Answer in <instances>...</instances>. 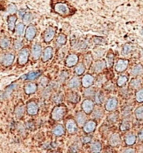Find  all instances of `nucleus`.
<instances>
[{
    "label": "nucleus",
    "mask_w": 143,
    "mask_h": 153,
    "mask_svg": "<svg viewBox=\"0 0 143 153\" xmlns=\"http://www.w3.org/2000/svg\"><path fill=\"white\" fill-rule=\"evenodd\" d=\"M117 104H118V102H117V99L115 98H110L107 100V102L106 103V109L108 111V112H112L116 109L117 107Z\"/></svg>",
    "instance_id": "10"
},
{
    "label": "nucleus",
    "mask_w": 143,
    "mask_h": 153,
    "mask_svg": "<svg viewBox=\"0 0 143 153\" xmlns=\"http://www.w3.org/2000/svg\"><path fill=\"white\" fill-rule=\"evenodd\" d=\"M79 84H80V81L78 78H73L70 80V82L68 83V87L70 89H76L77 87H79Z\"/></svg>",
    "instance_id": "21"
},
{
    "label": "nucleus",
    "mask_w": 143,
    "mask_h": 153,
    "mask_svg": "<svg viewBox=\"0 0 143 153\" xmlns=\"http://www.w3.org/2000/svg\"><path fill=\"white\" fill-rule=\"evenodd\" d=\"M37 88H38V86H37L35 83H29L24 86V92L27 95H31L36 92Z\"/></svg>",
    "instance_id": "18"
},
{
    "label": "nucleus",
    "mask_w": 143,
    "mask_h": 153,
    "mask_svg": "<svg viewBox=\"0 0 143 153\" xmlns=\"http://www.w3.org/2000/svg\"><path fill=\"white\" fill-rule=\"evenodd\" d=\"M95 95V90H94V88H92L91 86L87 87L86 90H85V92H84V96L86 97V98H94Z\"/></svg>",
    "instance_id": "34"
},
{
    "label": "nucleus",
    "mask_w": 143,
    "mask_h": 153,
    "mask_svg": "<svg viewBox=\"0 0 143 153\" xmlns=\"http://www.w3.org/2000/svg\"><path fill=\"white\" fill-rule=\"evenodd\" d=\"M92 60H93V57H92L91 53H88V54L85 55V58H84V63H85V67H89L91 65Z\"/></svg>",
    "instance_id": "41"
},
{
    "label": "nucleus",
    "mask_w": 143,
    "mask_h": 153,
    "mask_svg": "<svg viewBox=\"0 0 143 153\" xmlns=\"http://www.w3.org/2000/svg\"><path fill=\"white\" fill-rule=\"evenodd\" d=\"M38 111H39V106L35 102H28L27 105V112L29 115L31 116L36 115L38 113Z\"/></svg>",
    "instance_id": "17"
},
{
    "label": "nucleus",
    "mask_w": 143,
    "mask_h": 153,
    "mask_svg": "<svg viewBox=\"0 0 143 153\" xmlns=\"http://www.w3.org/2000/svg\"><path fill=\"white\" fill-rule=\"evenodd\" d=\"M0 46L3 49H6L10 46V39L8 38H2L0 41Z\"/></svg>",
    "instance_id": "32"
},
{
    "label": "nucleus",
    "mask_w": 143,
    "mask_h": 153,
    "mask_svg": "<svg viewBox=\"0 0 143 153\" xmlns=\"http://www.w3.org/2000/svg\"><path fill=\"white\" fill-rule=\"evenodd\" d=\"M106 67V63L103 60H99L96 61L94 65H93V71L96 73H100L105 69V67Z\"/></svg>",
    "instance_id": "13"
},
{
    "label": "nucleus",
    "mask_w": 143,
    "mask_h": 153,
    "mask_svg": "<svg viewBox=\"0 0 143 153\" xmlns=\"http://www.w3.org/2000/svg\"><path fill=\"white\" fill-rule=\"evenodd\" d=\"M130 128H131V123L129 122H127V121L122 122L121 126H120V129H121V131H122V132L128 131Z\"/></svg>",
    "instance_id": "46"
},
{
    "label": "nucleus",
    "mask_w": 143,
    "mask_h": 153,
    "mask_svg": "<svg viewBox=\"0 0 143 153\" xmlns=\"http://www.w3.org/2000/svg\"><path fill=\"white\" fill-rule=\"evenodd\" d=\"M108 120L109 121H111V122H115L116 120H117V114H111L109 116V118H108Z\"/></svg>",
    "instance_id": "53"
},
{
    "label": "nucleus",
    "mask_w": 143,
    "mask_h": 153,
    "mask_svg": "<svg viewBox=\"0 0 143 153\" xmlns=\"http://www.w3.org/2000/svg\"><path fill=\"white\" fill-rule=\"evenodd\" d=\"M132 49H133V47H132V45L131 44H129V43H127V44H125L122 47V53H123L124 55H127V54H129L131 51H132Z\"/></svg>",
    "instance_id": "40"
},
{
    "label": "nucleus",
    "mask_w": 143,
    "mask_h": 153,
    "mask_svg": "<svg viewBox=\"0 0 143 153\" xmlns=\"http://www.w3.org/2000/svg\"><path fill=\"white\" fill-rule=\"evenodd\" d=\"M129 61L127 59H119L115 66V70L118 72H122L128 67Z\"/></svg>",
    "instance_id": "6"
},
{
    "label": "nucleus",
    "mask_w": 143,
    "mask_h": 153,
    "mask_svg": "<svg viewBox=\"0 0 143 153\" xmlns=\"http://www.w3.org/2000/svg\"><path fill=\"white\" fill-rule=\"evenodd\" d=\"M54 10H55V12L59 13L60 15L67 16L70 14V8H69V7L66 4H61V3H58V4H55Z\"/></svg>",
    "instance_id": "2"
},
{
    "label": "nucleus",
    "mask_w": 143,
    "mask_h": 153,
    "mask_svg": "<svg viewBox=\"0 0 143 153\" xmlns=\"http://www.w3.org/2000/svg\"><path fill=\"white\" fill-rule=\"evenodd\" d=\"M36 33H37V30H36V28L33 25H30L28 26L27 29H26V33H25V38L26 39L28 40V41H32L35 38Z\"/></svg>",
    "instance_id": "11"
},
{
    "label": "nucleus",
    "mask_w": 143,
    "mask_h": 153,
    "mask_svg": "<svg viewBox=\"0 0 143 153\" xmlns=\"http://www.w3.org/2000/svg\"><path fill=\"white\" fill-rule=\"evenodd\" d=\"M53 56V48L51 47H47L43 52L42 55V60L43 62H47L49 59H51Z\"/></svg>",
    "instance_id": "19"
},
{
    "label": "nucleus",
    "mask_w": 143,
    "mask_h": 153,
    "mask_svg": "<svg viewBox=\"0 0 143 153\" xmlns=\"http://www.w3.org/2000/svg\"><path fill=\"white\" fill-rule=\"evenodd\" d=\"M65 113V107L62 106H56L51 112V118L55 121H60L64 118Z\"/></svg>",
    "instance_id": "1"
},
{
    "label": "nucleus",
    "mask_w": 143,
    "mask_h": 153,
    "mask_svg": "<svg viewBox=\"0 0 143 153\" xmlns=\"http://www.w3.org/2000/svg\"><path fill=\"white\" fill-rule=\"evenodd\" d=\"M91 136H88V137H84L82 141H83V143H90L91 141Z\"/></svg>",
    "instance_id": "55"
},
{
    "label": "nucleus",
    "mask_w": 143,
    "mask_h": 153,
    "mask_svg": "<svg viewBox=\"0 0 143 153\" xmlns=\"http://www.w3.org/2000/svg\"><path fill=\"white\" fill-rule=\"evenodd\" d=\"M85 65H84L83 63H79L77 65V67H76V69H75V72H76V73L78 76H80V75H82L85 72Z\"/></svg>",
    "instance_id": "37"
},
{
    "label": "nucleus",
    "mask_w": 143,
    "mask_h": 153,
    "mask_svg": "<svg viewBox=\"0 0 143 153\" xmlns=\"http://www.w3.org/2000/svg\"><path fill=\"white\" fill-rule=\"evenodd\" d=\"M105 50L104 49H95L94 52V58H101L103 56Z\"/></svg>",
    "instance_id": "50"
},
{
    "label": "nucleus",
    "mask_w": 143,
    "mask_h": 153,
    "mask_svg": "<svg viewBox=\"0 0 143 153\" xmlns=\"http://www.w3.org/2000/svg\"><path fill=\"white\" fill-rule=\"evenodd\" d=\"M128 81V78L127 76H121L119 77V78L117 79V86H120V87H122L126 85V83H127Z\"/></svg>",
    "instance_id": "36"
},
{
    "label": "nucleus",
    "mask_w": 143,
    "mask_h": 153,
    "mask_svg": "<svg viewBox=\"0 0 143 153\" xmlns=\"http://www.w3.org/2000/svg\"><path fill=\"white\" fill-rule=\"evenodd\" d=\"M136 141V137L134 134H128L125 137V142L127 146H132L135 144Z\"/></svg>",
    "instance_id": "25"
},
{
    "label": "nucleus",
    "mask_w": 143,
    "mask_h": 153,
    "mask_svg": "<svg viewBox=\"0 0 143 153\" xmlns=\"http://www.w3.org/2000/svg\"><path fill=\"white\" fill-rule=\"evenodd\" d=\"M68 77H69V74H68L67 72H64V71L60 75V82H64L68 78Z\"/></svg>",
    "instance_id": "51"
},
{
    "label": "nucleus",
    "mask_w": 143,
    "mask_h": 153,
    "mask_svg": "<svg viewBox=\"0 0 143 153\" xmlns=\"http://www.w3.org/2000/svg\"><path fill=\"white\" fill-rule=\"evenodd\" d=\"M67 42V38L66 36L63 34V33H60V35L58 36L57 38V40H56V43L59 47H61V46H64L65 43Z\"/></svg>",
    "instance_id": "28"
},
{
    "label": "nucleus",
    "mask_w": 143,
    "mask_h": 153,
    "mask_svg": "<svg viewBox=\"0 0 143 153\" xmlns=\"http://www.w3.org/2000/svg\"><path fill=\"white\" fill-rule=\"evenodd\" d=\"M91 152H100L101 151V144L99 141L93 142L91 146Z\"/></svg>",
    "instance_id": "30"
},
{
    "label": "nucleus",
    "mask_w": 143,
    "mask_h": 153,
    "mask_svg": "<svg viewBox=\"0 0 143 153\" xmlns=\"http://www.w3.org/2000/svg\"><path fill=\"white\" fill-rule=\"evenodd\" d=\"M104 95L100 92H97L95 95V102L97 104H101L104 102Z\"/></svg>",
    "instance_id": "38"
},
{
    "label": "nucleus",
    "mask_w": 143,
    "mask_h": 153,
    "mask_svg": "<svg viewBox=\"0 0 143 153\" xmlns=\"http://www.w3.org/2000/svg\"><path fill=\"white\" fill-rule=\"evenodd\" d=\"M141 85H142V79L141 78L132 79L130 83V86L132 89H138Z\"/></svg>",
    "instance_id": "29"
},
{
    "label": "nucleus",
    "mask_w": 143,
    "mask_h": 153,
    "mask_svg": "<svg viewBox=\"0 0 143 153\" xmlns=\"http://www.w3.org/2000/svg\"><path fill=\"white\" fill-rule=\"evenodd\" d=\"M138 138H139V140L141 141H143V129L138 134Z\"/></svg>",
    "instance_id": "57"
},
{
    "label": "nucleus",
    "mask_w": 143,
    "mask_h": 153,
    "mask_svg": "<svg viewBox=\"0 0 143 153\" xmlns=\"http://www.w3.org/2000/svg\"><path fill=\"white\" fill-rule=\"evenodd\" d=\"M42 52V47L40 44L38 43H34L32 46V58L34 60H38L40 58Z\"/></svg>",
    "instance_id": "9"
},
{
    "label": "nucleus",
    "mask_w": 143,
    "mask_h": 153,
    "mask_svg": "<svg viewBox=\"0 0 143 153\" xmlns=\"http://www.w3.org/2000/svg\"><path fill=\"white\" fill-rule=\"evenodd\" d=\"M55 35V28H53V27H49L48 28L45 32H44V41L45 43H49L51 42L54 37Z\"/></svg>",
    "instance_id": "7"
},
{
    "label": "nucleus",
    "mask_w": 143,
    "mask_h": 153,
    "mask_svg": "<svg viewBox=\"0 0 143 153\" xmlns=\"http://www.w3.org/2000/svg\"><path fill=\"white\" fill-rule=\"evenodd\" d=\"M122 152H135V150L132 148H126L122 151Z\"/></svg>",
    "instance_id": "56"
},
{
    "label": "nucleus",
    "mask_w": 143,
    "mask_h": 153,
    "mask_svg": "<svg viewBox=\"0 0 143 153\" xmlns=\"http://www.w3.org/2000/svg\"><path fill=\"white\" fill-rule=\"evenodd\" d=\"M93 40H94L95 44H105L106 43V39L103 38H98V37H96Z\"/></svg>",
    "instance_id": "52"
},
{
    "label": "nucleus",
    "mask_w": 143,
    "mask_h": 153,
    "mask_svg": "<svg viewBox=\"0 0 143 153\" xmlns=\"http://www.w3.org/2000/svg\"><path fill=\"white\" fill-rule=\"evenodd\" d=\"M16 83H13V84H11V85H9L8 86L6 87V89L4 91V92L2 94V99L4 100V99H6V98H8L10 94H11V92H13V90L16 87Z\"/></svg>",
    "instance_id": "23"
},
{
    "label": "nucleus",
    "mask_w": 143,
    "mask_h": 153,
    "mask_svg": "<svg viewBox=\"0 0 143 153\" xmlns=\"http://www.w3.org/2000/svg\"><path fill=\"white\" fill-rule=\"evenodd\" d=\"M23 45H24V43H23V42H22L21 40L17 39L14 41V43H13V47H14V49H15V50H19V49H21V48L23 47Z\"/></svg>",
    "instance_id": "48"
},
{
    "label": "nucleus",
    "mask_w": 143,
    "mask_h": 153,
    "mask_svg": "<svg viewBox=\"0 0 143 153\" xmlns=\"http://www.w3.org/2000/svg\"><path fill=\"white\" fill-rule=\"evenodd\" d=\"M136 118H137V120L142 121L143 120V106H141L136 108L135 111Z\"/></svg>",
    "instance_id": "35"
},
{
    "label": "nucleus",
    "mask_w": 143,
    "mask_h": 153,
    "mask_svg": "<svg viewBox=\"0 0 143 153\" xmlns=\"http://www.w3.org/2000/svg\"><path fill=\"white\" fill-rule=\"evenodd\" d=\"M85 112H79L78 113L76 114V122L77 123V125L79 126H84V125L86 122V116H85Z\"/></svg>",
    "instance_id": "15"
},
{
    "label": "nucleus",
    "mask_w": 143,
    "mask_h": 153,
    "mask_svg": "<svg viewBox=\"0 0 143 153\" xmlns=\"http://www.w3.org/2000/svg\"><path fill=\"white\" fill-rule=\"evenodd\" d=\"M77 123L76 122H75L73 119H69L67 122H66V130L68 131V132L70 133H76L77 132V129H78V126H77Z\"/></svg>",
    "instance_id": "12"
},
{
    "label": "nucleus",
    "mask_w": 143,
    "mask_h": 153,
    "mask_svg": "<svg viewBox=\"0 0 143 153\" xmlns=\"http://www.w3.org/2000/svg\"><path fill=\"white\" fill-rule=\"evenodd\" d=\"M96 128V122L94 120H90L85 122V124L84 125L83 130L85 133H91Z\"/></svg>",
    "instance_id": "8"
},
{
    "label": "nucleus",
    "mask_w": 143,
    "mask_h": 153,
    "mask_svg": "<svg viewBox=\"0 0 143 153\" xmlns=\"http://www.w3.org/2000/svg\"><path fill=\"white\" fill-rule=\"evenodd\" d=\"M78 57L76 54H70L66 58V61H65V64L68 67H74L75 65L77 64L78 63Z\"/></svg>",
    "instance_id": "16"
},
{
    "label": "nucleus",
    "mask_w": 143,
    "mask_h": 153,
    "mask_svg": "<svg viewBox=\"0 0 143 153\" xmlns=\"http://www.w3.org/2000/svg\"><path fill=\"white\" fill-rule=\"evenodd\" d=\"M16 21H17V17L15 15H11L8 18V28L10 31H13L15 28Z\"/></svg>",
    "instance_id": "24"
},
{
    "label": "nucleus",
    "mask_w": 143,
    "mask_h": 153,
    "mask_svg": "<svg viewBox=\"0 0 143 153\" xmlns=\"http://www.w3.org/2000/svg\"><path fill=\"white\" fill-rule=\"evenodd\" d=\"M106 59H107V66L108 67H111L114 63V59H115V55L113 53H108L106 56Z\"/></svg>",
    "instance_id": "45"
},
{
    "label": "nucleus",
    "mask_w": 143,
    "mask_h": 153,
    "mask_svg": "<svg viewBox=\"0 0 143 153\" xmlns=\"http://www.w3.org/2000/svg\"><path fill=\"white\" fill-rule=\"evenodd\" d=\"M28 57H29V51L28 48H23L21 49L19 53V59H18V63L19 65L23 66L25 65L28 63Z\"/></svg>",
    "instance_id": "3"
},
{
    "label": "nucleus",
    "mask_w": 143,
    "mask_h": 153,
    "mask_svg": "<svg viewBox=\"0 0 143 153\" xmlns=\"http://www.w3.org/2000/svg\"><path fill=\"white\" fill-rule=\"evenodd\" d=\"M24 28H25V26H24V24L20 23V24H18L15 28V31H16V33H17V35H19V36L23 35V33H24Z\"/></svg>",
    "instance_id": "39"
},
{
    "label": "nucleus",
    "mask_w": 143,
    "mask_h": 153,
    "mask_svg": "<svg viewBox=\"0 0 143 153\" xmlns=\"http://www.w3.org/2000/svg\"><path fill=\"white\" fill-rule=\"evenodd\" d=\"M109 143L112 146H119L120 143H121V138H120L119 135L117 133L113 134L111 137H110Z\"/></svg>",
    "instance_id": "20"
},
{
    "label": "nucleus",
    "mask_w": 143,
    "mask_h": 153,
    "mask_svg": "<svg viewBox=\"0 0 143 153\" xmlns=\"http://www.w3.org/2000/svg\"><path fill=\"white\" fill-rule=\"evenodd\" d=\"M136 99L138 102H143V88L142 89H140L136 92Z\"/></svg>",
    "instance_id": "47"
},
{
    "label": "nucleus",
    "mask_w": 143,
    "mask_h": 153,
    "mask_svg": "<svg viewBox=\"0 0 143 153\" xmlns=\"http://www.w3.org/2000/svg\"><path fill=\"white\" fill-rule=\"evenodd\" d=\"M14 112H15V115L17 116V117H18V118H22V117H23V115H24V106H17V107L15 108Z\"/></svg>",
    "instance_id": "43"
},
{
    "label": "nucleus",
    "mask_w": 143,
    "mask_h": 153,
    "mask_svg": "<svg viewBox=\"0 0 143 153\" xmlns=\"http://www.w3.org/2000/svg\"><path fill=\"white\" fill-rule=\"evenodd\" d=\"M53 133L54 135H55L56 137H60L64 133V128L63 127V126L57 125L54 127L53 129Z\"/></svg>",
    "instance_id": "27"
},
{
    "label": "nucleus",
    "mask_w": 143,
    "mask_h": 153,
    "mask_svg": "<svg viewBox=\"0 0 143 153\" xmlns=\"http://www.w3.org/2000/svg\"><path fill=\"white\" fill-rule=\"evenodd\" d=\"M48 82H49V80H48L46 78H43L40 79V83H41V85H42V86H47Z\"/></svg>",
    "instance_id": "54"
},
{
    "label": "nucleus",
    "mask_w": 143,
    "mask_h": 153,
    "mask_svg": "<svg viewBox=\"0 0 143 153\" xmlns=\"http://www.w3.org/2000/svg\"><path fill=\"white\" fill-rule=\"evenodd\" d=\"M7 12L10 13H15L17 12V7H16L15 4H9L7 8Z\"/></svg>",
    "instance_id": "49"
},
{
    "label": "nucleus",
    "mask_w": 143,
    "mask_h": 153,
    "mask_svg": "<svg viewBox=\"0 0 143 153\" xmlns=\"http://www.w3.org/2000/svg\"><path fill=\"white\" fill-rule=\"evenodd\" d=\"M40 75H41V72L40 71H32V72H29L27 75L24 76V78L28 80H35L39 77H40Z\"/></svg>",
    "instance_id": "22"
},
{
    "label": "nucleus",
    "mask_w": 143,
    "mask_h": 153,
    "mask_svg": "<svg viewBox=\"0 0 143 153\" xmlns=\"http://www.w3.org/2000/svg\"><path fill=\"white\" fill-rule=\"evenodd\" d=\"M143 72V67L141 65V64H137L136 65L135 67H132L131 69V73L133 77H136V76H139Z\"/></svg>",
    "instance_id": "26"
},
{
    "label": "nucleus",
    "mask_w": 143,
    "mask_h": 153,
    "mask_svg": "<svg viewBox=\"0 0 143 153\" xmlns=\"http://www.w3.org/2000/svg\"><path fill=\"white\" fill-rule=\"evenodd\" d=\"M26 13V12H25V10L24 9H20L19 11V14L20 17H24V15Z\"/></svg>",
    "instance_id": "58"
},
{
    "label": "nucleus",
    "mask_w": 143,
    "mask_h": 153,
    "mask_svg": "<svg viewBox=\"0 0 143 153\" xmlns=\"http://www.w3.org/2000/svg\"><path fill=\"white\" fill-rule=\"evenodd\" d=\"M68 100L70 102H73V103H76V102H79V95L76 93V92H71L69 94V97H68Z\"/></svg>",
    "instance_id": "33"
},
{
    "label": "nucleus",
    "mask_w": 143,
    "mask_h": 153,
    "mask_svg": "<svg viewBox=\"0 0 143 153\" xmlns=\"http://www.w3.org/2000/svg\"><path fill=\"white\" fill-rule=\"evenodd\" d=\"M52 101L56 104H60L61 102H63V96H62V94H60V93L55 94L52 98Z\"/></svg>",
    "instance_id": "42"
},
{
    "label": "nucleus",
    "mask_w": 143,
    "mask_h": 153,
    "mask_svg": "<svg viewBox=\"0 0 143 153\" xmlns=\"http://www.w3.org/2000/svg\"><path fill=\"white\" fill-rule=\"evenodd\" d=\"M81 83H82V86L84 87H85V88L92 86V84L94 83V78H93V76L91 74L85 75L82 80H81Z\"/></svg>",
    "instance_id": "14"
},
{
    "label": "nucleus",
    "mask_w": 143,
    "mask_h": 153,
    "mask_svg": "<svg viewBox=\"0 0 143 153\" xmlns=\"http://www.w3.org/2000/svg\"><path fill=\"white\" fill-rule=\"evenodd\" d=\"M33 18H34V15L32 14L31 13H26L23 17V21L25 24H29L33 20Z\"/></svg>",
    "instance_id": "44"
},
{
    "label": "nucleus",
    "mask_w": 143,
    "mask_h": 153,
    "mask_svg": "<svg viewBox=\"0 0 143 153\" xmlns=\"http://www.w3.org/2000/svg\"><path fill=\"white\" fill-rule=\"evenodd\" d=\"M103 111H102V108L100 107H98V108H96L95 110H94V112L92 113L91 118H95V119H100V118H102V116H103Z\"/></svg>",
    "instance_id": "31"
},
{
    "label": "nucleus",
    "mask_w": 143,
    "mask_h": 153,
    "mask_svg": "<svg viewBox=\"0 0 143 153\" xmlns=\"http://www.w3.org/2000/svg\"><path fill=\"white\" fill-rule=\"evenodd\" d=\"M82 110L86 114H91L94 110V102L90 99H85L82 103Z\"/></svg>",
    "instance_id": "5"
},
{
    "label": "nucleus",
    "mask_w": 143,
    "mask_h": 153,
    "mask_svg": "<svg viewBox=\"0 0 143 153\" xmlns=\"http://www.w3.org/2000/svg\"><path fill=\"white\" fill-rule=\"evenodd\" d=\"M14 59H15V56L13 53H11V52L5 53L1 58V63L5 67H9L10 65H12Z\"/></svg>",
    "instance_id": "4"
}]
</instances>
